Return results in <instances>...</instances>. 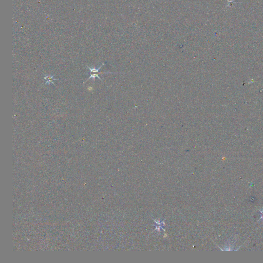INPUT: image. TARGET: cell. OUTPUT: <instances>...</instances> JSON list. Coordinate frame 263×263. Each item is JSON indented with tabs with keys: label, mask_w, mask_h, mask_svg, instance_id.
Masks as SVG:
<instances>
[{
	"label": "cell",
	"mask_w": 263,
	"mask_h": 263,
	"mask_svg": "<svg viewBox=\"0 0 263 263\" xmlns=\"http://www.w3.org/2000/svg\"><path fill=\"white\" fill-rule=\"evenodd\" d=\"M110 73H99V72H96V73H90V77H89V78L87 79V80H86L85 82H86L87 81L89 80L91 78H93V79H95L96 77H97L98 78H99L100 80H101V78L99 77V74H110ZM102 81V80H101Z\"/></svg>",
	"instance_id": "obj_2"
},
{
	"label": "cell",
	"mask_w": 263,
	"mask_h": 263,
	"mask_svg": "<svg viewBox=\"0 0 263 263\" xmlns=\"http://www.w3.org/2000/svg\"><path fill=\"white\" fill-rule=\"evenodd\" d=\"M53 77H54V75H52V76L45 75L44 79L46 80L45 84L49 85L51 83H52L53 85H55L54 83L53 82V80H59V79H54V78H53Z\"/></svg>",
	"instance_id": "obj_1"
}]
</instances>
